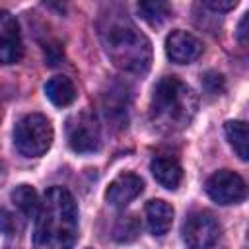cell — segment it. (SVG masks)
Returning <instances> with one entry per match:
<instances>
[{
  "label": "cell",
  "mask_w": 249,
  "mask_h": 249,
  "mask_svg": "<svg viewBox=\"0 0 249 249\" xmlns=\"http://www.w3.org/2000/svg\"><path fill=\"white\" fill-rule=\"evenodd\" d=\"M99 39L109 60L132 74H144L152 62V45L148 37L132 23L123 10L111 8L99 19Z\"/></svg>",
  "instance_id": "cell-1"
},
{
  "label": "cell",
  "mask_w": 249,
  "mask_h": 249,
  "mask_svg": "<svg viewBox=\"0 0 249 249\" xmlns=\"http://www.w3.org/2000/svg\"><path fill=\"white\" fill-rule=\"evenodd\" d=\"M78 237V206L64 187H51L37 210L33 249H74Z\"/></svg>",
  "instance_id": "cell-2"
},
{
  "label": "cell",
  "mask_w": 249,
  "mask_h": 249,
  "mask_svg": "<svg viewBox=\"0 0 249 249\" xmlns=\"http://www.w3.org/2000/svg\"><path fill=\"white\" fill-rule=\"evenodd\" d=\"M198 107L196 93L177 76H163L152 91V121L163 130L185 128Z\"/></svg>",
  "instance_id": "cell-3"
},
{
  "label": "cell",
  "mask_w": 249,
  "mask_h": 249,
  "mask_svg": "<svg viewBox=\"0 0 249 249\" xmlns=\"http://www.w3.org/2000/svg\"><path fill=\"white\" fill-rule=\"evenodd\" d=\"M53 138H54V132H53L51 121L39 113H31V115L21 117L14 128L16 150L27 158L43 156L51 148Z\"/></svg>",
  "instance_id": "cell-4"
},
{
  "label": "cell",
  "mask_w": 249,
  "mask_h": 249,
  "mask_svg": "<svg viewBox=\"0 0 249 249\" xmlns=\"http://www.w3.org/2000/svg\"><path fill=\"white\" fill-rule=\"evenodd\" d=\"M66 138L74 152L91 154L101 146V130L97 119L89 111L74 113L66 121Z\"/></svg>",
  "instance_id": "cell-5"
},
{
  "label": "cell",
  "mask_w": 249,
  "mask_h": 249,
  "mask_svg": "<svg viewBox=\"0 0 249 249\" xmlns=\"http://www.w3.org/2000/svg\"><path fill=\"white\" fill-rule=\"evenodd\" d=\"M181 235L189 249H208L220 237V224L210 212H193L183 222Z\"/></svg>",
  "instance_id": "cell-6"
},
{
  "label": "cell",
  "mask_w": 249,
  "mask_h": 249,
  "mask_svg": "<svg viewBox=\"0 0 249 249\" xmlns=\"http://www.w3.org/2000/svg\"><path fill=\"white\" fill-rule=\"evenodd\" d=\"M206 195L218 204H237L245 198L247 189L239 173L230 169H220L208 177Z\"/></svg>",
  "instance_id": "cell-7"
},
{
  "label": "cell",
  "mask_w": 249,
  "mask_h": 249,
  "mask_svg": "<svg viewBox=\"0 0 249 249\" xmlns=\"http://www.w3.org/2000/svg\"><path fill=\"white\" fill-rule=\"evenodd\" d=\"M23 56V41L16 16L0 10V62L16 64Z\"/></svg>",
  "instance_id": "cell-8"
},
{
  "label": "cell",
  "mask_w": 249,
  "mask_h": 249,
  "mask_svg": "<svg viewBox=\"0 0 249 249\" xmlns=\"http://www.w3.org/2000/svg\"><path fill=\"white\" fill-rule=\"evenodd\" d=\"M165 53L175 64H191L202 54V43L193 33L175 29L165 39Z\"/></svg>",
  "instance_id": "cell-9"
},
{
  "label": "cell",
  "mask_w": 249,
  "mask_h": 249,
  "mask_svg": "<svg viewBox=\"0 0 249 249\" xmlns=\"http://www.w3.org/2000/svg\"><path fill=\"white\" fill-rule=\"evenodd\" d=\"M142 189H144V181L136 173H121L109 183L105 198L111 206L124 208L130 200H134L142 193Z\"/></svg>",
  "instance_id": "cell-10"
},
{
  "label": "cell",
  "mask_w": 249,
  "mask_h": 249,
  "mask_svg": "<svg viewBox=\"0 0 249 249\" xmlns=\"http://www.w3.org/2000/svg\"><path fill=\"white\" fill-rule=\"evenodd\" d=\"M150 171L154 175V179L169 191H175L183 179V169L179 165V161L175 158L169 156H158L150 161Z\"/></svg>",
  "instance_id": "cell-11"
},
{
  "label": "cell",
  "mask_w": 249,
  "mask_h": 249,
  "mask_svg": "<svg viewBox=\"0 0 249 249\" xmlns=\"http://www.w3.org/2000/svg\"><path fill=\"white\" fill-rule=\"evenodd\" d=\"M146 222L154 235H165L173 224V206L161 198H154L146 204Z\"/></svg>",
  "instance_id": "cell-12"
},
{
  "label": "cell",
  "mask_w": 249,
  "mask_h": 249,
  "mask_svg": "<svg viewBox=\"0 0 249 249\" xmlns=\"http://www.w3.org/2000/svg\"><path fill=\"white\" fill-rule=\"evenodd\" d=\"M45 93L56 107H66L76 99V88L66 76H53L45 84Z\"/></svg>",
  "instance_id": "cell-13"
},
{
  "label": "cell",
  "mask_w": 249,
  "mask_h": 249,
  "mask_svg": "<svg viewBox=\"0 0 249 249\" xmlns=\"http://www.w3.org/2000/svg\"><path fill=\"white\" fill-rule=\"evenodd\" d=\"M224 132H226V138L230 142V146L233 148V152L239 156V160L247 161L249 158V140H247V124L243 121H228L224 124Z\"/></svg>",
  "instance_id": "cell-14"
},
{
  "label": "cell",
  "mask_w": 249,
  "mask_h": 249,
  "mask_svg": "<svg viewBox=\"0 0 249 249\" xmlns=\"http://www.w3.org/2000/svg\"><path fill=\"white\" fill-rule=\"evenodd\" d=\"M12 202L19 210V214L25 216V218L37 216V210H39V204H41L39 196H37V191L29 185H18L12 191Z\"/></svg>",
  "instance_id": "cell-15"
},
{
  "label": "cell",
  "mask_w": 249,
  "mask_h": 249,
  "mask_svg": "<svg viewBox=\"0 0 249 249\" xmlns=\"http://www.w3.org/2000/svg\"><path fill=\"white\" fill-rule=\"evenodd\" d=\"M140 220L136 214H123L117 218L115 226H113V237L119 243H130L140 235Z\"/></svg>",
  "instance_id": "cell-16"
},
{
  "label": "cell",
  "mask_w": 249,
  "mask_h": 249,
  "mask_svg": "<svg viewBox=\"0 0 249 249\" xmlns=\"http://www.w3.org/2000/svg\"><path fill=\"white\" fill-rule=\"evenodd\" d=\"M138 12L150 25H160L171 16V6L161 0H146L138 4Z\"/></svg>",
  "instance_id": "cell-17"
},
{
  "label": "cell",
  "mask_w": 249,
  "mask_h": 249,
  "mask_svg": "<svg viewBox=\"0 0 249 249\" xmlns=\"http://www.w3.org/2000/svg\"><path fill=\"white\" fill-rule=\"evenodd\" d=\"M21 230H23V218L8 210L6 206H0V231L6 235H18Z\"/></svg>",
  "instance_id": "cell-18"
},
{
  "label": "cell",
  "mask_w": 249,
  "mask_h": 249,
  "mask_svg": "<svg viewBox=\"0 0 249 249\" xmlns=\"http://www.w3.org/2000/svg\"><path fill=\"white\" fill-rule=\"evenodd\" d=\"M204 88L208 93H220L224 89V78L216 72H208L204 76Z\"/></svg>",
  "instance_id": "cell-19"
},
{
  "label": "cell",
  "mask_w": 249,
  "mask_h": 249,
  "mask_svg": "<svg viewBox=\"0 0 249 249\" xmlns=\"http://www.w3.org/2000/svg\"><path fill=\"white\" fill-rule=\"evenodd\" d=\"M204 6H206V8H210V10H216V12H226V10L235 8V6H237V2H235V0H228V2L208 0V2H204Z\"/></svg>",
  "instance_id": "cell-20"
},
{
  "label": "cell",
  "mask_w": 249,
  "mask_h": 249,
  "mask_svg": "<svg viewBox=\"0 0 249 249\" xmlns=\"http://www.w3.org/2000/svg\"><path fill=\"white\" fill-rule=\"evenodd\" d=\"M247 16L249 14H243V18H241V21H239V27H237V39H239V43L241 45H245V41H247V31H245V25H247Z\"/></svg>",
  "instance_id": "cell-21"
}]
</instances>
